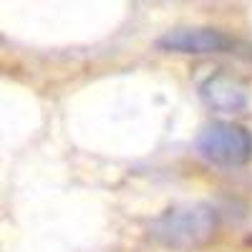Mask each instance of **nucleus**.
Instances as JSON below:
<instances>
[{
  "instance_id": "1",
  "label": "nucleus",
  "mask_w": 252,
  "mask_h": 252,
  "mask_svg": "<svg viewBox=\"0 0 252 252\" xmlns=\"http://www.w3.org/2000/svg\"><path fill=\"white\" fill-rule=\"evenodd\" d=\"M217 235L220 212L209 202L174 204L157 215L146 227V237L172 252H197L212 245Z\"/></svg>"
},
{
  "instance_id": "2",
  "label": "nucleus",
  "mask_w": 252,
  "mask_h": 252,
  "mask_svg": "<svg viewBox=\"0 0 252 252\" xmlns=\"http://www.w3.org/2000/svg\"><path fill=\"white\" fill-rule=\"evenodd\" d=\"M194 152L217 169H242L252 161V131L227 119L207 121L194 136Z\"/></svg>"
},
{
  "instance_id": "3",
  "label": "nucleus",
  "mask_w": 252,
  "mask_h": 252,
  "mask_svg": "<svg viewBox=\"0 0 252 252\" xmlns=\"http://www.w3.org/2000/svg\"><path fill=\"white\" fill-rule=\"evenodd\" d=\"M154 46L164 53H184V56H217V53H237V38L212 26H174L164 31Z\"/></svg>"
},
{
  "instance_id": "4",
  "label": "nucleus",
  "mask_w": 252,
  "mask_h": 252,
  "mask_svg": "<svg viewBox=\"0 0 252 252\" xmlns=\"http://www.w3.org/2000/svg\"><path fill=\"white\" fill-rule=\"evenodd\" d=\"M197 96L215 114H245L250 109V86L247 81L227 68H215L197 83Z\"/></svg>"
}]
</instances>
